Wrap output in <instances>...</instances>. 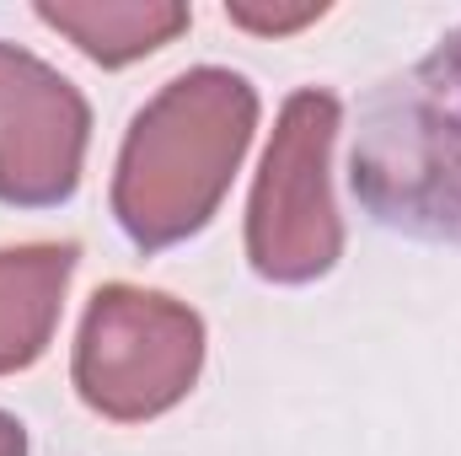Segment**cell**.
<instances>
[{"label": "cell", "instance_id": "obj_5", "mask_svg": "<svg viewBox=\"0 0 461 456\" xmlns=\"http://www.w3.org/2000/svg\"><path fill=\"white\" fill-rule=\"evenodd\" d=\"M92 140L86 97L38 54L0 43V205L54 210L76 194Z\"/></svg>", "mask_w": 461, "mask_h": 456}, {"label": "cell", "instance_id": "obj_4", "mask_svg": "<svg viewBox=\"0 0 461 456\" xmlns=\"http://www.w3.org/2000/svg\"><path fill=\"white\" fill-rule=\"evenodd\" d=\"M333 134H339L333 92L301 87L285 97L247 205V258L274 285H312L344 252V226L328 183Z\"/></svg>", "mask_w": 461, "mask_h": 456}, {"label": "cell", "instance_id": "obj_7", "mask_svg": "<svg viewBox=\"0 0 461 456\" xmlns=\"http://www.w3.org/2000/svg\"><path fill=\"white\" fill-rule=\"evenodd\" d=\"M38 22L65 32L86 59L97 65H129V59H145L150 49L172 43L194 11L188 5H172V0H43L38 5Z\"/></svg>", "mask_w": 461, "mask_h": 456}, {"label": "cell", "instance_id": "obj_9", "mask_svg": "<svg viewBox=\"0 0 461 456\" xmlns=\"http://www.w3.org/2000/svg\"><path fill=\"white\" fill-rule=\"evenodd\" d=\"M0 456H27V430L11 414H0Z\"/></svg>", "mask_w": 461, "mask_h": 456}, {"label": "cell", "instance_id": "obj_8", "mask_svg": "<svg viewBox=\"0 0 461 456\" xmlns=\"http://www.w3.org/2000/svg\"><path fill=\"white\" fill-rule=\"evenodd\" d=\"M226 16L236 27H252V32H295L317 16H328V5H295V11H258V5H226Z\"/></svg>", "mask_w": 461, "mask_h": 456}, {"label": "cell", "instance_id": "obj_3", "mask_svg": "<svg viewBox=\"0 0 461 456\" xmlns=\"http://www.w3.org/2000/svg\"><path fill=\"white\" fill-rule=\"evenodd\" d=\"M199 365L204 323L194 306L140 285H103L81 317L70 376L92 414L113 424H145L188 397Z\"/></svg>", "mask_w": 461, "mask_h": 456}, {"label": "cell", "instance_id": "obj_6", "mask_svg": "<svg viewBox=\"0 0 461 456\" xmlns=\"http://www.w3.org/2000/svg\"><path fill=\"white\" fill-rule=\"evenodd\" d=\"M76 258V242H32L0 252V376L27 370L49 349Z\"/></svg>", "mask_w": 461, "mask_h": 456}, {"label": "cell", "instance_id": "obj_1", "mask_svg": "<svg viewBox=\"0 0 461 456\" xmlns=\"http://www.w3.org/2000/svg\"><path fill=\"white\" fill-rule=\"evenodd\" d=\"M258 129L247 76L199 65L167 81L123 134L113 215L140 252H161L210 226Z\"/></svg>", "mask_w": 461, "mask_h": 456}, {"label": "cell", "instance_id": "obj_2", "mask_svg": "<svg viewBox=\"0 0 461 456\" xmlns=\"http://www.w3.org/2000/svg\"><path fill=\"white\" fill-rule=\"evenodd\" d=\"M348 188L375 226L461 247V27L365 92Z\"/></svg>", "mask_w": 461, "mask_h": 456}]
</instances>
